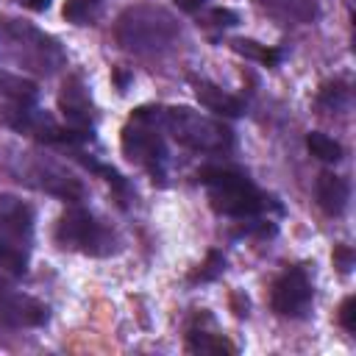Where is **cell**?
<instances>
[{"label": "cell", "mask_w": 356, "mask_h": 356, "mask_svg": "<svg viewBox=\"0 0 356 356\" xmlns=\"http://www.w3.org/2000/svg\"><path fill=\"white\" fill-rule=\"evenodd\" d=\"M181 39L178 17L156 3H136L117 14L114 42L134 56H164Z\"/></svg>", "instance_id": "cell-1"}, {"label": "cell", "mask_w": 356, "mask_h": 356, "mask_svg": "<svg viewBox=\"0 0 356 356\" xmlns=\"http://www.w3.org/2000/svg\"><path fill=\"white\" fill-rule=\"evenodd\" d=\"M206 192H209V203L217 214L225 217H236V220H253L261 217L264 211H281V203L261 192L248 172L228 167V164H203L195 175Z\"/></svg>", "instance_id": "cell-2"}, {"label": "cell", "mask_w": 356, "mask_h": 356, "mask_svg": "<svg viewBox=\"0 0 356 356\" xmlns=\"http://www.w3.org/2000/svg\"><path fill=\"white\" fill-rule=\"evenodd\" d=\"M0 61H11L36 75H53L67 64L61 42L36 25L14 17H0Z\"/></svg>", "instance_id": "cell-3"}, {"label": "cell", "mask_w": 356, "mask_h": 356, "mask_svg": "<svg viewBox=\"0 0 356 356\" xmlns=\"http://www.w3.org/2000/svg\"><path fill=\"white\" fill-rule=\"evenodd\" d=\"M156 122L161 131H167L181 147L195 153H231L236 139L234 131L214 117H206L189 106H156Z\"/></svg>", "instance_id": "cell-4"}, {"label": "cell", "mask_w": 356, "mask_h": 356, "mask_svg": "<svg viewBox=\"0 0 356 356\" xmlns=\"http://www.w3.org/2000/svg\"><path fill=\"white\" fill-rule=\"evenodd\" d=\"M53 239L64 250H75V253L95 256V259H106V256H114L120 250L117 231L83 206H70L58 217Z\"/></svg>", "instance_id": "cell-5"}, {"label": "cell", "mask_w": 356, "mask_h": 356, "mask_svg": "<svg viewBox=\"0 0 356 356\" xmlns=\"http://www.w3.org/2000/svg\"><path fill=\"white\" fill-rule=\"evenodd\" d=\"M120 147L128 161L139 164L153 178V184H159V186L167 184L170 150H167V142H164L159 125L131 114V120L125 122V128L120 134Z\"/></svg>", "instance_id": "cell-6"}, {"label": "cell", "mask_w": 356, "mask_h": 356, "mask_svg": "<svg viewBox=\"0 0 356 356\" xmlns=\"http://www.w3.org/2000/svg\"><path fill=\"white\" fill-rule=\"evenodd\" d=\"M19 181H25L28 186L39 189V192H47V195H56L67 203H78L86 197V186L81 178H75L67 167H61L56 159H44V156H36L31 159L22 170H19Z\"/></svg>", "instance_id": "cell-7"}, {"label": "cell", "mask_w": 356, "mask_h": 356, "mask_svg": "<svg viewBox=\"0 0 356 356\" xmlns=\"http://www.w3.org/2000/svg\"><path fill=\"white\" fill-rule=\"evenodd\" d=\"M314 303V286L303 267H286L270 286V309L278 317H309Z\"/></svg>", "instance_id": "cell-8"}, {"label": "cell", "mask_w": 356, "mask_h": 356, "mask_svg": "<svg viewBox=\"0 0 356 356\" xmlns=\"http://www.w3.org/2000/svg\"><path fill=\"white\" fill-rule=\"evenodd\" d=\"M31 242H33V209L14 195H0V245L31 250Z\"/></svg>", "instance_id": "cell-9"}, {"label": "cell", "mask_w": 356, "mask_h": 356, "mask_svg": "<svg viewBox=\"0 0 356 356\" xmlns=\"http://www.w3.org/2000/svg\"><path fill=\"white\" fill-rule=\"evenodd\" d=\"M58 111L64 117V125L75 128V131H95V103L89 97L86 83L81 81V75H70L61 83L58 92Z\"/></svg>", "instance_id": "cell-10"}, {"label": "cell", "mask_w": 356, "mask_h": 356, "mask_svg": "<svg viewBox=\"0 0 356 356\" xmlns=\"http://www.w3.org/2000/svg\"><path fill=\"white\" fill-rule=\"evenodd\" d=\"M47 317H50L47 303L31 295L14 292V286L0 295V320L11 328H36V325H44Z\"/></svg>", "instance_id": "cell-11"}, {"label": "cell", "mask_w": 356, "mask_h": 356, "mask_svg": "<svg viewBox=\"0 0 356 356\" xmlns=\"http://www.w3.org/2000/svg\"><path fill=\"white\" fill-rule=\"evenodd\" d=\"M314 197H317V206L328 217H342L345 209H348V200H350V184H348V178L325 170V172L317 175Z\"/></svg>", "instance_id": "cell-12"}, {"label": "cell", "mask_w": 356, "mask_h": 356, "mask_svg": "<svg viewBox=\"0 0 356 356\" xmlns=\"http://www.w3.org/2000/svg\"><path fill=\"white\" fill-rule=\"evenodd\" d=\"M192 86H195V97L200 100V106H206L209 111L220 114V117H242L245 114V100L225 92L222 86L206 81V78H192Z\"/></svg>", "instance_id": "cell-13"}, {"label": "cell", "mask_w": 356, "mask_h": 356, "mask_svg": "<svg viewBox=\"0 0 356 356\" xmlns=\"http://www.w3.org/2000/svg\"><path fill=\"white\" fill-rule=\"evenodd\" d=\"M253 3L284 25H312L320 17L317 0H253Z\"/></svg>", "instance_id": "cell-14"}, {"label": "cell", "mask_w": 356, "mask_h": 356, "mask_svg": "<svg viewBox=\"0 0 356 356\" xmlns=\"http://www.w3.org/2000/svg\"><path fill=\"white\" fill-rule=\"evenodd\" d=\"M353 106V89L345 78L325 81L314 97V108L320 114H345Z\"/></svg>", "instance_id": "cell-15"}, {"label": "cell", "mask_w": 356, "mask_h": 356, "mask_svg": "<svg viewBox=\"0 0 356 356\" xmlns=\"http://www.w3.org/2000/svg\"><path fill=\"white\" fill-rule=\"evenodd\" d=\"M0 95L11 100V106H33L36 97H39V89L33 81L17 75V72H8V70H0Z\"/></svg>", "instance_id": "cell-16"}, {"label": "cell", "mask_w": 356, "mask_h": 356, "mask_svg": "<svg viewBox=\"0 0 356 356\" xmlns=\"http://www.w3.org/2000/svg\"><path fill=\"white\" fill-rule=\"evenodd\" d=\"M186 350L189 353H236L234 342H228L222 334H211V331H203V328H189Z\"/></svg>", "instance_id": "cell-17"}, {"label": "cell", "mask_w": 356, "mask_h": 356, "mask_svg": "<svg viewBox=\"0 0 356 356\" xmlns=\"http://www.w3.org/2000/svg\"><path fill=\"white\" fill-rule=\"evenodd\" d=\"M231 50L245 56V58H253L264 67H278L284 61V50L281 47H267V44H259L253 39H231Z\"/></svg>", "instance_id": "cell-18"}, {"label": "cell", "mask_w": 356, "mask_h": 356, "mask_svg": "<svg viewBox=\"0 0 356 356\" xmlns=\"http://www.w3.org/2000/svg\"><path fill=\"white\" fill-rule=\"evenodd\" d=\"M306 147H309V153H312L314 159L328 161V164H337V161H342V156H345V147H342L334 136H328V134H323V131H309V134H306Z\"/></svg>", "instance_id": "cell-19"}, {"label": "cell", "mask_w": 356, "mask_h": 356, "mask_svg": "<svg viewBox=\"0 0 356 356\" xmlns=\"http://www.w3.org/2000/svg\"><path fill=\"white\" fill-rule=\"evenodd\" d=\"M100 11H103L100 0H67L61 8L64 19L72 25H95Z\"/></svg>", "instance_id": "cell-20"}, {"label": "cell", "mask_w": 356, "mask_h": 356, "mask_svg": "<svg viewBox=\"0 0 356 356\" xmlns=\"http://www.w3.org/2000/svg\"><path fill=\"white\" fill-rule=\"evenodd\" d=\"M222 270H225V256L220 253V250H209V256H206V261L189 275V281L192 284H206V281H214L217 275H222Z\"/></svg>", "instance_id": "cell-21"}, {"label": "cell", "mask_w": 356, "mask_h": 356, "mask_svg": "<svg viewBox=\"0 0 356 356\" xmlns=\"http://www.w3.org/2000/svg\"><path fill=\"white\" fill-rule=\"evenodd\" d=\"M236 22H239V14L231 8H211L206 17V25H211V28H234Z\"/></svg>", "instance_id": "cell-22"}, {"label": "cell", "mask_w": 356, "mask_h": 356, "mask_svg": "<svg viewBox=\"0 0 356 356\" xmlns=\"http://www.w3.org/2000/svg\"><path fill=\"white\" fill-rule=\"evenodd\" d=\"M337 320H339V325H342L348 334H356V298H353V295H348V298L342 300Z\"/></svg>", "instance_id": "cell-23"}, {"label": "cell", "mask_w": 356, "mask_h": 356, "mask_svg": "<svg viewBox=\"0 0 356 356\" xmlns=\"http://www.w3.org/2000/svg\"><path fill=\"white\" fill-rule=\"evenodd\" d=\"M334 267H337L342 275L350 273V267H353V250H350L348 245H337V248H334Z\"/></svg>", "instance_id": "cell-24"}, {"label": "cell", "mask_w": 356, "mask_h": 356, "mask_svg": "<svg viewBox=\"0 0 356 356\" xmlns=\"http://www.w3.org/2000/svg\"><path fill=\"white\" fill-rule=\"evenodd\" d=\"M175 6L181 11H186V14H197V11H203L209 6V0H175Z\"/></svg>", "instance_id": "cell-25"}, {"label": "cell", "mask_w": 356, "mask_h": 356, "mask_svg": "<svg viewBox=\"0 0 356 356\" xmlns=\"http://www.w3.org/2000/svg\"><path fill=\"white\" fill-rule=\"evenodd\" d=\"M245 231H248V234H250V231H256V217L245 225ZM259 234H261V236H273V234H275V225L267 220V222H261V225H259Z\"/></svg>", "instance_id": "cell-26"}, {"label": "cell", "mask_w": 356, "mask_h": 356, "mask_svg": "<svg viewBox=\"0 0 356 356\" xmlns=\"http://www.w3.org/2000/svg\"><path fill=\"white\" fill-rule=\"evenodd\" d=\"M14 3H19L28 11H47L50 8V0H14Z\"/></svg>", "instance_id": "cell-27"}, {"label": "cell", "mask_w": 356, "mask_h": 356, "mask_svg": "<svg viewBox=\"0 0 356 356\" xmlns=\"http://www.w3.org/2000/svg\"><path fill=\"white\" fill-rule=\"evenodd\" d=\"M114 81H117V92H128V83H131V75H125L122 70H114Z\"/></svg>", "instance_id": "cell-28"}]
</instances>
